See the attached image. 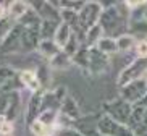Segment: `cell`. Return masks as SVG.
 I'll return each mask as SVG.
<instances>
[{
	"instance_id": "22",
	"label": "cell",
	"mask_w": 147,
	"mask_h": 136,
	"mask_svg": "<svg viewBox=\"0 0 147 136\" xmlns=\"http://www.w3.org/2000/svg\"><path fill=\"white\" fill-rule=\"evenodd\" d=\"M36 75H37V79L40 83V88L44 91H49L50 88V83H52V68L49 66V63H44L42 66L36 68Z\"/></svg>"
},
{
	"instance_id": "8",
	"label": "cell",
	"mask_w": 147,
	"mask_h": 136,
	"mask_svg": "<svg viewBox=\"0 0 147 136\" xmlns=\"http://www.w3.org/2000/svg\"><path fill=\"white\" fill-rule=\"evenodd\" d=\"M42 97H44V89L36 92H31L29 101L26 106V112H24V125L28 128L40 117V110H42Z\"/></svg>"
},
{
	"instance_id": "26",
	"label": "cell",
	"mask_w": 147,
	"mask_h": 136,
	"mask_svg": "<svg viewBox=\"0 0 147 136\" xmlns=\"http://www.w3.org/2000/svg\"><path fill=\"white\" fill-rule=\"evenodd\" d=\"M20 109H21V92L20 91H13V99H11V106H10L8 112L5 115V118L13 122L16 120V117L20 115Z\"/></svg>"
},
{
	"instance_id": "4",
	"label": "cell",
	"mask_w": 147,
	"mask_h": 136,
	"mask_svg": "<svg viewBox=\"0 0 147 136\" xmlns=\"http://www.w3.org/2000/svg\"><path fill=\"white\" fill-rule=\"evenodd\" d=\"M147 73V58H134L129 65L123 68L121 73L117 78V86L118 89L126 86V84L133 83V81H138V79H142Z\"/></svg>"
},
{
	"instance_id": "27",
	"label": "cell",
	"mask_w": 147,
	"mask_h": 136,
	"mask_svg": "<svg viewBox=\"0 0 147 136\" xmlns=\"http://www.w3.org/2000/svg\"><path fill=\"white\" fill-rule=\"evenodd\" d=\"M29 130L34 136H55V130L52 127H49L47 123L40 122V120H36L29 127Z\"/></svg>"
},
{
	"instance_id": "32",
	"label": "cell",
	"mask_w": 147,
	"mask_h": 136,
	"mask_svg": "<svg viewBox=\"0 0 147 136\" xmlns=\"http://www.w3.org/2000/svg\"><path fill=\"white\" fill-rule=\"evenodd\" d=\"M15 131V123L10 120H5L0 127V136H11V133Z\"/></svg>"
},
{
	"instance_id": "37",
	"label": "cell",
	"mask_w": 147,
	"mask_h": 136,
	"mask_svg": "<svg viewBox=\"0 0 147 136\" xmlns=\"http://www.w3.org/2000/svg\"><path fill=\"white\" fill-rule=\"evenodd\" d=\"M144 79H146V83H147V73H146V76H144Z\"/></svg>"
},
{
	"instance_id": "38",
	"label": "cell",
	"mask_w": 147,
	"mask_h": 136,
	"mask_svg": "<svg viewBox=\"0 0 147 136\" xmlns=\"http://www.w3.org/2000/svg\"><path fill=\"white\" fill-rule=\"evenodd\" d=\"M146 20H147V13H146Z\"/></svg>"
},
{
	"instance_id": "2",
	"label": "cell",
	"mask_w": 147,
	"mask_h": 136,
	"mask_svg": "<svg viewBox=\"0 0 147 136\" xmlns=\"http://www.w3.org/2000/svg\"><path fill=\"white\" fill-rule=\"evenodd\" d=\"M102 114L108 115L110 118H113L118 123L128 125L131 114H133V106L129 102H126L125 99L117 97V99H112V101H105L102 104Z\"/></svg>"
},
{
	"instance_id": "25",
	"label": "cell",
	"mask_w": 147,
	"mask_h": 136,
	"mask_svg": "<svg viewBox=\"0 0 147 136\" xmlns=\"http://www.w3.org/2000/svg\"><path fill=\"white\" fill-rule=\"evenodd\" d=\"M136 44H138V39H136L134 36H131L129 32H126V34L117 37L118 52H129V50H134Z\"/></svg>"
},
{
	"instance_id": "31",
	"label": "cell",
	"mask_w": 147,
	"mask_h": 136,
	"mask_svg": "<svg viewBox=\"0 0 147 136\" xmlns=\"http://www.w3.org/2000/svg\"><path fill=\"white\" fill-rule=\"evenodd\" d=\"M134 52H136L138 58H147V39L138 41V44L134 47Z\"/></svg>"
},
{
	"instance_id": "34",
	"label": "cell",
	"mask_w": 147,
	"mask_h": 136,
	"mask_svg": "<svg viewBox=\"0 0 147 136\" xmlns=\"http://www.w3.org/2000/svg\"><path fill=\"white\" fill-rule=\"evenodd\" d=\"M5 16H8V12H7V5L0 3V20H3Z\"/></svg>"
},
{
	"instance_id": "23",
	"label": "cell",
	"mask_w": 147,
	"mask_h": 136,
	"mask_svg": "<svg viewBox=\"0 0 147 136\" xmlns=\"http://www.w3.org/2000/svg\"><path fill=\"white\" fill-rule=\"evenodd\" d=\"M58 21H52V20H42L40 23V37L42 41H53L55 32L58 29Z\"/></svg>"
},
{
	"instance_id": "10",
	"label": "cell",
	"mask_w": 147,
	"mask_h": 136,
	"mask_svg": "<svg viewBox=\"0 0 147 136\" xmlns=\"http://www.w3.org/2000/svg\"><path fill=\"white\" fill-rule=\"evenodd\" d=\"M23 24L16 23L13 26V29L8 32V36L3 39V42L0 44V52L3 55H8V53H15L20 50L21 47V36H23Z\"/></svg>"
},
{
	"instance_id": "17",
	"label": "cell",
	"mask_w": 147,
	"mask_h": 136,
	"mask_svg": "<svg viewBox=\"0 0 147 136\" xmlns=\"http://www.w3.org/2000/svg\"><path fill=\"white\" fill-rule=\"evenodd\" d=\"M47 63H49V66L52 68V71L53 70L65 71V70H68V68H71V66H73V58L69 57L68 53H65L63 50H61L58 55H55V57H53L50 62H47Z\"/></svg>"
},
{
	"instance_id": "9",
	"label": "cell",
	"mask_w": 147,
	"mask_h": 136,
	"mask_svg": "<svg viewBox=\"0 0 147 136\" xmlns=\"http://www.w3.org/2000/svg\"><path fill=\"white\" fill-rule=\"evenodd\" d=\"M40 41H42V37H40V26L24 28L23 29V36H21V47H20V50L24 53H31L34 50L37 52Z\"/></svg>"
},
{
	"instance_id": "15",
	"label": "cell",
	"mask_w": 147,
	"mask_h": 136,
	"mask_svg": "<svg viewBox=\"0 0 147 136\" xmlns=\"http://www.w3.org/2000/svg\"><path fill=\"white\" fill-rule=\"evenodd\" d=\"M29 8H31L29 2H24V0H15V2H10V3L7 5L8 16L16 23L29 12Z\"/></svg>"
},
{
	"instance_id": "14",
	"label": "cell",
	"mask_w": 147,
	"mask_h": 136,
	"mask_svg": "<svg viewBox=\"0 0 147 136\" xmlns=\"http://www.w3.org/2000/svg\"><path fill=\"white\" fill-rule=\"evenodd\" d=\"M18 81L23 88H28L31 92L40 91V83L37 79V75H36V70H23L18 73Z\"/></svg>"
},
{
	"instance_id": "20",
	"label": "cell",
	"mask_w": 147,
	"mask_h": 136,
	"mask_svg": "<svg viewBox=\"0 0 147 136\" xmlns=\"http://www.w3.org/2000/svg\"><path fill=\"white\" fill-rule=\"evenodd\" d=\"M71 34H73V29H71L68 24H65V23H60V24H58V29H57V32H55L53 41H55V44L58 45L61 50H63V49H65V45L68 44V41H69V37H71Z\"/></svg>"
},
{
	"instance_id": "19",
	"label": "cell",
	"mask_w": 147,
	"mask_h": 136,
	"mask_svg": "<svg viewBox=\"0 0 147 136\" xmlns=\"http://www.w3.org/2000/svg\"><path fill=\"white\" fill-rule=\"evenodd\" d=\"M128 32L134 36L138 41L147 39V20H139V21L128 23Z\"/></svg>"
},
{
	"instance_id": "35",
	"label": "cell",
	"mask_w": 147,
	"mask_h": 136,
	"mask_svg": "<svg viewBox=\"0 0 147 136\" xmlns=\"http://www.w3.org/2000/svg\"><path fill=\"white\" fill-rule=\"evenodd\" d=\"M139 104H142L144 107H147V96L144 97V99H142V101H141V102H139Z\"/></svg>"
},
{
	"instance_id": "1",
	"label": "cell",
	"mask_w": 147,
	"mask_h": 136,
	"mask_svg": "<svg viewBox=\"0 0 147 136\" xmlns=\"http://www.w3.org/2000/svg\"><path fill=\"white\" fill-rule=\"evenodd\" d=\"M120 7L121 3L104 5V13L99 21L100 28L104 29V34L113 39L126 34L125 31H128V23H129V12L126 8L120 10Z\"/></svg>"
},
{
	"instance_id": "30",
	"label": "cell",
	"mask_w": 147,
	"mask_h": 136,
	"mask_svg": "<svg viewBox=\"0 0 147 136\" xmlns=\"http://www.w3.org/2000/svg\"><path fill=\"white\" fill-rule=\"evenodd\" d=\"M11 99H13V91L0 94V115H3V117L7 115L10 106H11Z\"/></svg>"
},
{
	"instance_id": "21",
	"label": "cell",
	"mask_w": 147,
	"mask_h": 136,
	"mask_svg": "<svg viewBox=\"0 0 147 136\" xmlns=\"http://www.w3.org/2000/svg\"><path fill=\"white\" fill-rule=\"evenodd\" d=\"M104 36H105L104 29L100 28V24H95L94 28H91V29H87L86 32H84V45H87L89 49L95 47Z\"/></svg>"
},
{
	"instance_id": "18",
	"label": "cell",
	"mask_w": 147,
	"mask_h": 136,
	"mask_svg": "<svg viewBox=\"0 0 147 136\" xmlns=\"http://www.w3.org/2000/svg\"><path fill=\"white\" fill-rule=\"evenodd\" d=\"M60 52H61V49L55 44V41H40L39 49H37V53H39L42 58H45L47 62H50Z\"/></svg>"
},
{
	"instance_id": "6",
	"label": "cell",
	"mask_w": 147,
	"mask_h": 136,
	"mask_svg": "<svg viewBox=\"0 0 147 136\" xmlns=\"http://www.w3.org/2000/svg\"><path fill=\"white\" fill-rule=\"evenodd\" d=\"M147 96V83L146 79H138L133 83L126 84L123 88L118 89V97L125 99L126 102H129L131 106H136Z\"/></svg>"
},
{
	"instance_id": "13",
	"label": "cell",
	"mask_w": 147,
	"mask_h": 136,
	"mask_svg": "<svg viewBox=\"0 0 147 136\" xmlns=\"http://www.w3.org/2000/svg\"><path fill=\"white\" fill-rule=\"evenodd\" d=\"M15 78H16V71H15L13 66L2 63V65H0V89H2V92L20 91V89L13 88Z\"/></svg>"
},
{
	"instance_id": "29",
	"label": "cell",
	"mask_w": 147,
	"mask_h": 136,
	"mask_svg": "<svg viewBox=\"0 0 147 136\" xmlns=\"http://www.w3.org/2000/svg\"><path fill=\"white\" fill-rule=\"evenodd\" d=\"M16 24V21H13L10 16H5L3 20H0V44L3 42V39L8 36V32L13 29V26Z\"/></svg>"
},
{
	"instance_id": "7",
	"label": "cell",
	"mask_w": 147,
	"mask_h": 136,
	"mask_svg": "<svg viewBox=\"0 0 147 136\" xmlns=\"http://www.w3.org/2000/svg\"><path fill=\"white\" fill-rule=\"evenodd\" d=\"M110 68V55L100 52L97 47L89 49V75L100 76Z\"/></svg>"
},
{
	"instance_id": "5",
	"label": "cell",
	"mask_w": 147,
	"mask_h": 136,
	"mask_svg": "<svg viewBox=\"0 0 147 136\" xmlns=\"http://www.w3.org/2000/svg\"><path fill=\"white\" fill-rule=\"evenodd\" d=\"M97 133L100 136H136L128 125L115 122L113 118L104 114L100 115L99 122H97Z\"/></svg>"
},
{
	"instance_id": "28",
	"label": "cell",
	"mask_w": 147,
	"mask_h": 136,
	"mask_svg": "<svg viewBox=\"0 0 147 136\" xmlns=\"http://www.w3.org/2000/svg\"><path fill=\"white\" fill-rule=\"evenodd\" d=\"M95 47L99 49L100 52L107 53V55H112V53H117V52H118L117 39H113V37H108V36H104V37L99 41V44L95 45Z\"/></svg>"
},
{
	"instance_id": "16",
	"label": "cell",
	"mask_w": 147,
	"mask_h": 136,
	"mask_svg": "<svg viewBox=\"0 0 147 136\" xmlns=\"http://www.w3.org/2000/svg\"><path fill=\"white\" fill-rule=\"evenodd\" d=\"M71 58H73V65L78 66L86 76H89V47L81 45V49Z\"/></svg>"
},
{
	"instance_id": "24",
	"label": "cell",
	"mask_w": 147,
	"mask_h": 136,
	"mask_svg": "<svg viewBox=\"0 0 147 136\" xmlns=\"http://www.w3.org/2000/svg\"><path fill=\"white\" fill-rule=\"evenodd\" d=\"M60 21L68 24L71 29H76V28H79V12H74V10H69V8H61Z\"/></svg>"
},
{
	"instance_id": "12",
	"label": "cell",
	"mask_w": 147,
	"mask_h": 136,
	"mask_svg": "<svg viewBox=\"0 0 147 136\" xmlns=\"http://www.w3.org/2000/svg\"><path fill=\"white\" fill-rule=\"evenodd\" d=\"M60 115H63L65 118L71 120L73 123H76V122L81 120L82 114H81V109H79L78 102L74 101V97L66 96L65 99H63L61 107H60Z\"/></svg>"
},
{
	"instance_id": "11",
	"label": "cell",
	"mask_w": 147,
	"mask_h": 136,
	"mask_svg": "<svg viewBox=\"0 0 147 136\" xmlns=\"http://www.w3.org/2000/svg\"><path fill=\"white\" fill-rule=\"evenodd\" d=\"M29 5L39 13L42 20H52V21H60V8L55 5V2H49V0H42V2H29Z\"/></svg>"
},
{
	"instance_id": "33",
	"label": "cell",
	"mask_w": 147,
	"mask_h": 136,
	"mask_svg": "<svg viewBox=\"0 0 147 136\" xmlns=\"http://www.w3.org/2000/svg\"><path fill=\"white\" fill-rule=\"evenodd\" d=\"M55 136H84V135L81 131H78L74 127H69V128H63V130L55 131Z\"/></svg>"
},
{
	"instance_id": "36",
	"label": "cell",
	"mask_w": 147,
	"mask_h": 136,
	"mask_svg": "<svg viewBox=\"0 0 147 136\" xmlns=\"http://www.w3.org/2000/svg\"><path fill=\"white\" fill-rule=\"evenodd\" d=\"M5 120H7V118H5L3 115H0V127H2V123H3V122H5Z\"/></svg>"
},
{
	"instance_id": "3",
	"label": "cell",
	"mask_w": 147,
	"mask_h": 136,
	"mask_svg": "<svg viewBox=\"0 0 147 136\" xmlns=\"http://www.w3.org/2000/svg\"><path fill=\"white\" fill-rule=\"evenodd\" d=\"M104 13V3L97 2V0H87L84 7L79 10V28L84 32L87 29L94 28L95 24H99L100 16Z\"/></svg>"
}]
</instances>
